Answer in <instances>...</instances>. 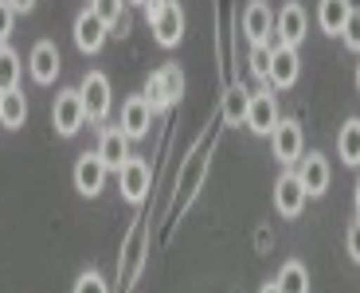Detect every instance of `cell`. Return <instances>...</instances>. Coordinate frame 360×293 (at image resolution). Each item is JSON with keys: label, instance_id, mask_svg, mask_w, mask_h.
<instances>
[{"label": "cell", "instance_id": "obj_22", "mask_svg": "<svg viewBox=\"0 0 360 293\" xmlns=\"http://www.w3.org/2000/svg\"><path fill=\"white\" fill-rule=\"evenodd\" d=\"M247 106H251V94H247L239 82L235 86H227V94H224V122L227 125H247Z\"/></svg>", "mask_w": 360, "mask_h": 293}, {"label": "cell", "instance_id": "obj_3", "mask_svg": "<svg viewBox=\"0 0 360 293\" xmlns=\"http://www.w3.org/2000/svg\"><path fill=\"white\" fill-rule=\"evenodd\" d=\"M79 94H82V106H86V122H106L110 102H114L106 74H102V71H86V74H82V82H79Z\"/></svg>", "mask_w": 360, "mask_h": 293}, {"label": "cell", "instance_id": "obj_5", "mask_svg": "<svg viewBox=\"0 0 360 293\" xmlns=\"http://www.w3.org/2000/svg\"><path fill=\"white\" fill-rule=\"evenodd\" d=\"M306 188H302V180H297L294 169H286L278 176V184H274V211L282 215V219H297L302 215V207H306Z\"/></svg>", "mask_w": 360, "mask_h": 293}, {"label": "cell", "instance_id": "obj_8", "mask_svg": "<svg viewBox=\"0 0 360 293\" xmlns=\"http://www.w3.org/2000/svg\"><path fill=\"white\" fill-rule=\"evenodd\" d=\"M106 36H110V24H102L94 8H82L79 16H75V47H79L82 55H98L102 44H106Z\"/></svg>", "mask_w": 360, "mask_h": 293}, {"label": "cell", "instance_id": "obj_7", "mask_svg": "<svg viewBox=\"0 0 360 293\" xmlns=\"http://www.w3.org/2000/svg\"><path fill=\"white\" fill-rule=\"evenodd\" d=\"M106 164H102L98 152H82L79 160H75V192L86 195V200H94V195H102V188H106Z\"/></svg>", "mask_w": 360, "mask_h": 293}, {"label": "cell", "instance_id": "obj_23", "mask_svg": "<svg viewBox=\"0 0 360 293\" xmlns=\"http://www.w3.org/2000/svg\"><path fill=\"white\" fill-rule=\"evenodd\" d=\"M20 86V55L8 44H0V90Z\"/></svg>", "mask_w": 360, "mask_h": 293}, {"label": "cell", "instance_id": "obj_12", "mask_svg": "<svg viewBox=\"0 0 360 293\" xmlns=\"http://www.w3.org/2000/svg\"><path fill=\"white\" fill-rule=\"evenodd\" d=\"M59 47L51 44V39H39L36 47H32V55H27V71H32V79L39 82V86H51L55 74H59Z\"/></svg>", "mask_w": 360, "mask_h": 293}, {"label": "cell", "instance_id": "obj_32", "mask_svg": "<svg viewBox=\"0 0 360 293\" xmlns=\"http://www.w3.org/2000/svg\"><path fill=\"white\" fill-rule=\"evenodd\" d=\"M126 27H129V16H122V20L114 24V36H126Z\"/></svg>", "mask_w": 360, "mask_h": 293}, {"label": "cell", "instance_id": "obj_9", "mask_svg": "<svg viewBox=\"0 0 360 293\" xmlns=\"http://www.w3.org/2000/svg\"><path fill=\"white\" fill-rule=\"evenodd\" d=\"M117 188H122V200L126 204H145V195H149V164L141 157H129L122 169H117Z\"/></svg>", "mask_w": 360, "mask_h": 293}, {"label": "cell", "instance_id": "obj_24", "mask_svg": "<svg viewBox=\"0 0 360 293\" xmlns=\"http://www.w3.org/2000/svg\"><path fill=\"white\" fill-rule=\"evenodd\" d=\"M251 74L255 79H262L266 82L270 79V63H274V39H270V44H251Z\"/></svg>", "mask_w": 360, "mask_h": 293}, {"label": "cell", "instance_id": "obj_37", "mask_svg": "<svg viewBox=\"0 0 360 293\" xmlns=\"http://www.w3.org/2000/svg\"><path fill=\"white\" fill-rule=\"evenodd\" d=\"M0 98H4V90H0Z\"/></svg>", "mask_w": 360, "mask_h": 293}, {"label": "cell", "instance_id": "obj_16", "mask_svg": "<svg viewBox=\"0 0 360 293\" xmlns=\"http://www.w3.org/2000/svg\"><path fill=\"white\" fill-rule=\"evenodd\" d=\"M270 32H274V12H270L266 0H251L243 8V36L251 44H270Z\"/></svg>", "mask_w": 360, "mask_h": 293}, {"label": "cell", "instance_id": "obj_13", "mask_svg": "<svg viewBox=\"0 0 360 293\" xmlns=\"http://www.w3.org/2000/svg\"><path fill=\"white\" fill-rule=\"evenodd\" d=\"M149 125H153V106L145 102V94H134L126 98V106H122V134L129 137V141H137V137L149 134Z\"/></svg>", "mask_w": 360, "mask_h": 293}, {"label": "cell", "instance_id": "obj_35", "mask_svg": "<svg viewBox=\"0 0 360 293\" xmlns=\"http://www.w3.org/2000/svg\"><path fill=\"white\" fill-rule=\"evenodd\" d=\"M356 90H360V63H356Z\"/></svg>", "mask_w": 360, "mask_h": 293}, {"label": "cell", "instance_id": "obj_26", "mask_svg": "<svg viewBox=\"0 0 360 293\" xmlns=\"http://www.w3.org/2000/svg\"><path fill=\"white\" fill-rule=\"evenodd\" d=\"M90 8L98 12V20H102V24H110V27H114L117 20L126 16V0H90Z\"/></svg>", "mask_w": 360, "mask_h": 293}, {"label": "cell", "instance_id": "obj_2", "mask_svg": "<svg viewBox=\"0 0 360 293\" xmlns=\"http://www.w3.org/2000/svg\"><path fill=\"white\" fill-rule=\"evenodd\" d=\"M51 122H55V134H59V137H75L82 125H86V106H82L79 86H75V90H59V94H55Z\"/></svg>", "mask_w": 360, "mask_h": 293}, {"label": "cell", "instance_id": "obj_25", "mask_svg": "<svg viewBox=\"0 0 360 293\" xmlns=\"http://www.w3.org/2000/svg\"><path fill=\"white\" fill-rule=\"evenodd\" d=\"M141 227H134V235H129V242H126V258H122V278H134L137 274V266H141Z\"/></svg>", "mask_w": 360, "mask_h": 293}, {"label": "cell", "instance_id": "obj_28", "mask_svg": "<svg viewBox=\"0 0 360 293\" xmlns=\"http://www.w3.org/2000/svg\"><path fill=\"white\" fill-rule=\"evenodd\" d=\"M341 39H345L349 51H360V8L349 12V20H345V27H341Z\"/></svg>", "mask_w": 360, "mask_h": 293}, {"label": "cell", "instance_id": "obj_29", "mask_svg": "<svg viewBox=\"0 0 360 293\" xmlns=\"http://www.w3.org/2000/svg\"><path fill=\"white\" fill-rule=\"evenodd\" d=\"M345 250H349V258L360 266V219L352 223V227H349V235H345Z\"/></svg>", "mask_w": 360, "mask_h": 293}, {"label": "cell", "instance_id": "obj_14", "mask_svg": "<svg viewBox=\"0 0 360 293\" xmlns=\"http://www.w3.org/2000/svg\"><path fill=\"white\" fill-rule=\"evenodd\" d=\"M294 172H297V180H302V188H306L309 200L325 195V188H329V160H325L321 152H309V157H302Z\"/></svg>", "mask_w": 360, "mask_h": 293}, {"label": "cell", "instance_id": "obj_34", "mask_svg": "<svg viewBox=\"0 0 360 293\" xmlns=\"http://www.w3.org/2000/svg\"><path fill=\"white\" fill-rule=\"evenodd\" d=\"M259 293H282V289H278V285H274V282H266V285H262Z\"/></svg>", "mask_w": 360, "mask_h": 293}, {"label": "cell", "instance_id": "obj_1", "mask_svg": "<svg viewBox=\"0 0 360 293\" xmlns=\"http://www.w3.org/2000/svg\"><path fill=\"white\" fill-rule=\"evenodd\" d=\"M180 94H184V74H180L176 63H165L161 71H153L149 82H145V102L153 106V114L172 110L180 102Z\"/></svg>", "mask_w": 360, "mask_h": 293}, {"label": "cell", "instance_id": "obj_6", "mask_svg": "<svg viewBox=\"0 0 360 293\" xmlns=\"http://www.w3.org/2000/svg\"><path fill=\"white\" fill-rule=\"evenodd\" d=\"M278 122H282L278 117V98L270 94V90L251 94V106H247V129H251L255 137H270Z\"/></svg>", "mask_w": 360, "mask_h": 293}, {"label": "cell", "instance_id": "obj_19", "mask_svg": "<svg viewBox=\"0 0 360 293\" xmlns=\"http://www.w3.org/2000/svg\"><path fill=\"white\" fill-rule=\"evenodd\" d=\"M337 157L349 164V169H360V117H349L337 134Z\"/></svg>", "mask_w": 360, "mask_h": 293}, {"label": "cell", "instance_id": "obj_33", "mask_svg": "<svg viewBox=\"0 0 360 293\" xmlns=\"http://www.w3.org/2000/svg\"><path fill=\"white\" fill-rule=\"evenodd\" d=\"M352 204H356V219H360V180H356V188H352Z\"/></svg>", "mask_w": 360, "mask_h": 293}, {"label": "cell", "instance_id": "obj_27", "mask_svg": "<svg viewBox=\"0 0 360 293\" xmlns=\"http://www.w3.org/2000/svg\"><path fill=\"white\" fill-rule=\"evenodd\" d=\"M71 293H110V285H106V278H102L98 270H82Z\"/></svg>", "mask_w": 360, "mask_h": 293}, {"label": "cell", "instance_id": "obj_31", "mask_svg": "<svg viewBox=\"0 0 360 293\" xmlns=\"http://www.w3.org/2000/svg\"><path fill=\"white\" fill-rule=\"evenodd\" d=\"M8 4H12V12H32L36 8V0H8Z\"/></svg>", "mask_w": 360, "mask_h": 293}, {"label": "cell", "instance_id": "obj_15", "mask_svg": "<svg viewBox=\"0 0 360 293\" xmlns=\"http://www.w3.org/2000/svg\"><path fill=\"white\" fill-rule=\"evenodd\" d=\"M302 74V63H297V47H282L274 44V63H270V86L274 90H290Z\"/></svg>", "mask_w": 360, "mask_h": 293}, {"label": "cell", "instance_id": "obj_36", "mask_svg": "<svg viewBox=\"0 0 360 293\" xmlns=\"http://www.w3.org/2000/svg\"><path fill=\"white\" fill-rule=\"evenodd\" d=\"M126 4H141V8H145V0H126Z\"/></svg>", "mask_w": 360, "mask_h": 293}, {"label": "cell", "instance_id": "obj_10", "mask_svg": "<svg viewBox=\"0 0 360 293\" xmlns=\"http://www.w3.org/2000/svg\"><path fill=\"white\" fill-rule=\"evenodd\" d=\"M149 27H153V39L161 47H176L184 39V12H180L176 0H165L157 8V16L149 20Z\"/></svg>", "mask_w": 360, "mask_h": 293}, {"label": "cell", "instance_id": "obj_20", "mask_svg": "<svg viewBox=\"0 0 360 293\" xmlns=\"http://www.w3.org/2000/svg\"><path fill=\"white\" fill-rule=\"evenodd\" d=\"M27 122V98L16 90H4V98H0V125L4 129H20V125Z\"/></svg>", "mask_w": 360, "mask_h": 293}, {"label": "cell", "instance_id": "obj_30", "mask_svg": "<svg viewBox=\"0 0 360 293\" xmlns=\"http://www.w3.org/2000/svg\"><path fill=\"white\" fill-rule=\"evenodd\" d=\"M12 20H16V12H12L8 0H0V44L12 36Z\"/></svg>", "mask_w": 360, "mask_h": 293}, {"label": "cell", "instance_id": "obj_11", "mask_svg": "<svg viewBox=\"0 0 360 293\" xmlns=\"http://www.w3.org/2000/svg\"><path fill=\"white\" fill-rule=\"evenodd\" d=\"M270 141H274V160L278 164H297L302 160V145H306V137H302V125L297 122H278L274 125V134H270Z\"/></svg>", "mask_w": 360, "mask_h": 293}, {"label": "cell", "instance_id": "obj_17", "mask_svg": "<svg viewBox=\"0 0 360 293\" xmlns=\"http://www.w3.org/2000/svg\"><path fill=\"white\" fill-rule=\"evenodd\" d=\"M102 157V164H106L110 172H117L122 164H126L134 152H129V137L117 129V125H110V129H102V137H98V149H94Z\"/></svg>", "mask_w": 360, "mask_h": 293}, {"label": "cell", "instance_id": "obj_4", "mask_svg": "<svg viewBox=\"0 0 360 293\" xmlns=\"http://www.w3.org/2000/svg\"><path fill=\"white\" fill-rule=\"evenodd\" d=\"M306 32H309V16H306V8L297 4V0H286L282 4V12H278V20H274V44H282V47H302V39H306Z\"/></svg>", "mask_w": 360, "mask_h": 293}, {"label": "cell", "instance_id": "obj_18", "mask_svg": "<svg viewBox=\"0 0 360 293\" xmlns=\"http://www.w3.org/2000/svg\"><path fill=\"white\" fill-rule=\"evenodd\" d=\"M349 12H352V0H317V24L329 36H341Z\"/></svg>", "mask_w": 360, "mask_h": 293}, {"label": "cell", "instance_id": "obj_21", "mask_svg": "<svg viewBox=\"0 0 360 293\" xmlns=\"http://www.w3.org/2000/svg\"><path fill=\"white\" fill-rule=\"evenodd\" d=\"M274 285H278L282 293H309V274H306V262H297V258L282 262V270H278V278H274Z\"/></svg>", "mask_w": 360, "mask_h": 293}]
</instances>
